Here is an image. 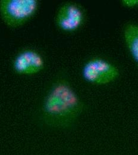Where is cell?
Masks as SVG:
<instances>
[{
    "mask_svg": "<svg viewBox=\"0 0 138 155\" xmlns=\"http://www.w3.org/2000/svg\"><path fill=\"white\" fill-rule=\"evenodd\" d=\"M83 79L92 85H105L114 82L120 76L118 68L105 58L95 57L88 60L82 70Z\"/></svg>",
    "mask_w": 138,
    "mask_h": 155,
    "instance_id": "obj_3",
    "label": "cell"
},
{
    "mask_svg": "<svg viewBox=\"0 0 138 155\" xmlns=\"http://www.w3.org/2000/svg\"><path fill=\"white\" fill-rule=\"evenodd\" d=\"M39 6L38 0H1L0 17L8 27L18 28L35 15Z\"/></svg>",
    "mask_w": 138,
    "mask_h": 155,
    "instance_id": "obj_2",
    "label": "cell"
},
{
    "mask_svg": "<svg viewBox=\"0 0 138 155\" xmlns=\"http://www.w3.org/2000/svg\"><path fill=\"white\" fill-rule=\"evenodd\" d=\"M14 72L20 75H32L40 73L45 67V60L38 51L26 48L20 51L13 61Z\"/></svg>",
    "mask_w": 138,
    "mask_h": 155,
    "instance_id": "obj_5",
    "label": "cell"
},
{
    "mask_svg": "<svg viewBox=\"0 0 138 155\" xmlns=\"http://www.w3.org/2000/svg\"><path fill=\"white\" fill-rule=\"evenodd\" d=\"M84 8L77 2L69 1L62 4L55 16V25L61 32L73 33L82 26L85 20Z\"/></svg>",
    "mask_w": 138,
    "mask_h": 155,
    "instance_id": "obj_4",
    "label": "cell"
},
{
    "mask_svg": "<svg viewBox=\"0 0 138 155\" xmlns=\"http://www.w3.org/2000/svg\"><path fill=\"white\" fill-rule=\"evenodd\" d=\"M86 109L66 73L60 72L51 84L43 97L40 119L46 127L64 130L73 127Z\"/></svg>",
    "mask_w": 138,
    "mask_h": 155,
    "instance_id": "obj_1",
    "label": "cell"
},
{
    "mask_svg": "<svg viewBox=\"0 0 138 155\" xmlns=\"http://www.w3.org/2000/svg\"><path fill=\"white\" fill-rule=\"evenodd\" d=\"M121 4L127 8H135L138 7V0H122Z\"/></svg>",
    "mask_w": 138,
    "mask_h": 155,
    "instance_id": "obj_7",
    "label": "cell"
},
{
    "mask_svg": "<svg viewBox=\"0 0 138 155\" xmlns=\"http://www.w3.org/2000/svg\"><path fill=\"white\" fill-rule=\"evenodd\" d=\"M123 38L131 58L138 64V24L133 22L125 24Z\"/></svg>",
    "mask_w": 138,
    "mask_h": 155,
    "instance_id": "obj_6",
    "label": "cell"
}]
</instances>
